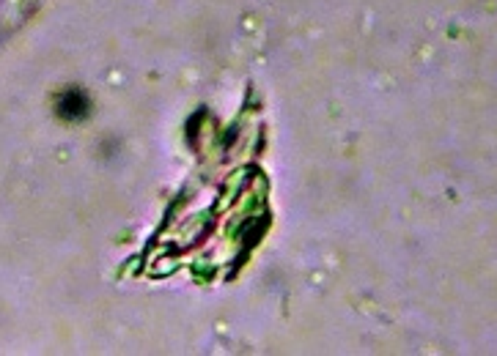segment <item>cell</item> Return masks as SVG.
<instances>
[{
    "mask_svg": "<svg viewBox=\"0 0 497 356\" xmlns=\"http://www.w3.org/2000/svg\"><path fill=\"white\" fill-rule=\"evenodd\" d=\"M88 113V97L83 91H67L58 99V115L67 121H77Z\"/></svg>",
    "mask_w": 497,
    "mask_h": 356,
    "instance_id": "1",
    "label": "cell"
}]
</instances>
